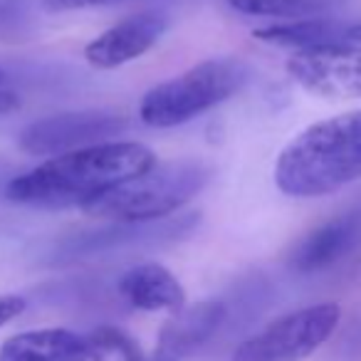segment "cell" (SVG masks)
<instances>
[{
  "label": "cell",
  "instance_id": "cell-1",
  "mask_svg": "<svg viewBox=\"0 0 361 361\" xmlns=\"http://www.w3.org/2000/svg\"><path fill=\"white\" fill-rule=\"evenodd\" d=\"M156 164V154L139 141L97 144L45 159L35 169L11 178L6 198L35 208H82Z\"/></svg>",
  "mask_w": 361,
  "mask_h": 361
},
{
  "label": "cell",
  "instance_id": "cell-2",
  "mask_svg": "<svg viewBox=\"0 0 361 361\" xmlns=\"http://www.w3.org/2000/svg\"><path fill=\"white\" fill-rule=\"evenodd\" d=\"M361 178V109L302 129L275 164V183L290 198H324Z\"/></svg>",
  "mask_w": 361,
  "mask_h": 361
},
{
  "label": "cell",
  "instance_id": "cell-3",
  "mask_svg": "<svg viewBox=\"0 0 361 361\" xmlns=\"http://www.w3.org/2000/svg\"><path fill=\"white\" fill-rule=\"evenodd\" d=\"M213 171L201 159H173L151 166L141 176L124 180L97 196L80 211L90 218L119 226H144L171 216L191 203L208 186Z\"/></svg>",
  "mask_w": 361,
  "mask_h": 361
},
{
  "label": "cell",
  "instance_id": "cell-4",
  "mask_svg": "<svg viewBox=\"0 0 361 361\" xmlns=\"http://www.w3.org/2000/svg\"><path fill=\"white\" fill-rule=\"evenodd\" d=\"M250 67L238 57H211L173 80L151 87L139 104L141 124L173 129L233 99L250 82Z\"/></svg>",
  "mask_w": 361,
  "mask_h": 361
},
{
  "label": "cell",
  "instance_id": "cell-5",
  "mask_svg": "<svg viewBox=\"0 0 361 361\" xmlns=\"http://www.w3.org/2000/svg\"><path fill=\"white\" fill-rule=\"evenodd\" d=\"M341 310L334 302L312 305L270 322L233 351L231 361H300L314 354L336 331Z\"/></svg>",
  "mask_w": 361,
  "mask_h": 361
},
{
  "label": "cell",
  "instance_id": "cell-6",
  "mask_svg": "<svg viewBox=\"0 0 361 361\" xmlns=\"http://www.w3.org/2000/svg\"><path fill=\"white\" fill-rule=\"evenodd\" d=\"M129 129V119L109 109L60 111L35 119L18 134L20 151L30 156H62L70 151L90 149L97 144L116 141Z\"/></svg>",
  "mask_w": 361,
  "mask_h": 361
},
{
  "label": "cell",
  "instance_id": "cell-7",
  "mask_svg": "<svg viewBox=\"0 0 361 361\" xmlns=\"http://www.w3.org/2000/svg\"><path fill=\"white\" fill-rule=\"evenodd\" d=\"M287 75L305 92L324 99L361 97V45L300 50L287 60Z\"/></svg>",
  "mask_w": 361,
  "mask_h": 361
},
{
  "label": "cell",
  "instance_id": "cell-8",
  "mask_svg": "<svg viewBox=\"0 0 361 361\" xmlns=\"http://www.w3.org/2000/svg\"><path fill=\"white\" fill-rule=\"evenodd\" d=\"M166 27H169V18L156 11L124 18L92 42H87V65H92L94 70H116L121 65H129L161 40Z\"/></svg>",
  "mask_w": 361,
  "mask_h": 361
},
{
  "label": "cell",
  "instance_id": "cell-9",
  "mask_svg": "<svg viewBox=\"0 0 361 361\" xmlns=\"http://www.w3.org/2000/svg\"><path fill=\"white\" fill-rule=\"evenodd\" d=\"M109 351L92 334L70 329H35L0 346V361H106Z\"/></svg>",
  "mask_w": 361,
  "mask_h": 361
},
{
  "label": "cell",
  "instance_id": "cell-10",
  "mask_svg": "<svg viewBox=\"0 0 361 361\" xmlns=\"http://www.w3.org/2000/svg\"><path fill=\"white\" fill-rule=\"evenodd\" d=\"M361 238V213H346L310 231L290 252V267L300 275H314L346 257Z\"/></svg>",
  "mask_w": 361,
  "mask_h": 361
},
{
  "label": "cell",
  "instance_id": "cell-11",
  "mask_svg": "<svg viewBox=\"0 0 361 361\" xmlns=\"http://www.w3.org/2000/svg\"><path fill=\"white\" fill-rule=\"evenodd\" d=\"M226 305L216 300L198 302L193 307H183L176 312L173 319L166 322L159 334L156 361H183L196 349H201L226 322Z\"/></svg>",
  "mask_w": 361,
  "mask_h": 361
},
{
  "label": "cell",
  "instance_id": "cell-12",
  "mask_svg": "<svg viewBox=\"0 0 361 361\" xmlns=\"http://www.w3.org/2000/svg\"><path fill=\"white\" fill-rule=\"evenodd\" d=\"M119 295L144 312H180L186 307V290L169 267L141 262L121 275Z\"/></svg>",
  "mask_w": 361,
  "mask_h": 361
},
{
  "label": "cell",
  "instance_id": "cell-13",
  "mask_svg": "<svg viewBox=\"0 0 361 361\" xmlns=\"http://www.w3.org/2000/svg\"><path fill=\"white\" fill-rule=\"evenodd\" d=\"M252 37L265 45L290 47L295 52L329 45H354V20L331 16L297 23H275V25L252 30Z\"/></svg>",
  "mask_w": 361,
  "mask_h": 361
},
{
  "label": "cell",
  "instance_id": "cell-14",
  "mask_svg": "<svg viewBox=\"0 0 361 361\" xmlns=\"http://www.w3.org/2000/svg\"><path fill=\"white\" fill-rule=\"evenodd\" d=\"M349 3L351 0H228V6L240 16L277 18L282 23L331 18Z\"/></svg>",
  "mask_w": 361,
  "mask_h": 361
},
{
  "label": "cell",
  "instance_id": "cell-15",
  "mask_svg": "<svg viewBox=\"0 0 361 361\" xmlns=\"http://www.w3.org/2000/svg\"><path fill=\"white\" fill-rule=\"evenodd\" d=\"M92 336H94V339L99 341L109 354L111 351H119L124 361H156L154 356L149 359V356L141 354V349L136 346V341L131 339L129 334H124L121 329H114V326H99L97 331H92Z\"/></svg>",
  "mask_w": 361,
  "mask_h": 361
},
{
  "label": "cell",
  "instance_id": "cell-16",
  "mask_svg": "<svg viewBox=\"0 0 361 361\" xmlns=\"http://www.w3.org/2000/svg\"><path fill=\"white\" fill-rule=\"evenodd\" d=\"M116 0H42V8L47 13H72V11H87V8H102L111 6Z\"/></svg>",
  "mask_w": 361,
  "mask_h": 361
},
{
  "label": "cell",
  "instance_id": "cell-17",
  "mask_svg": "<svg viewBox=\"0 0 361 361\" xmlns=\"http://www.w3.org/2000/svg\"><path fill=\"white\" fill-rule=\"evenodd\" d=\"M23 312H25V300L20 295H0V326H6Z\"/></svg>",
  "mask_w": 361,
  "mask_h": 361
},
{
  "label": "cell",
  "instance_id": "cell-18",
  "mask_svg": "<svg viewBox=\"0 0 361 361\" xmlns=\"http://www.w3.org/2000/svg\"><path fill=\"white\" fill-rule=\"evenodd\" d=\"M18 106H20V99H18V94H13V92H8V90H0V116L13 114Z\"/></svg>",
  "mask_w": 361,
  "mask_h": 361
},
{
  "label": "cell",
  "instance_id": "cell-19",
  "mask_svg": "<svg viewBox=\"0 0 361 361\" xmlns=\"http://www.w3.org/2000/svg\"><path fill=\"white\" fill-rule=\"evenodd\" d=\"M354 45H361V18L354 20Z\"/></svg>",
  "mask_w": 361,
  "mask_h": 361
},
{
  "label": "cell",
  "instance_id": "cell-20",
  "mask_svg": "<svg viewBox=\"0 0 361 361\" xmlns=\"http://www.w3.org/2000/svg\"><path fill=\"white\" fill-rule=\"evenodd\" d=\"M6 82H8V75L3 70H0V90H3V85H6Z\"/></svg>",
  "mask_w": 361,
  "mask_h": 361
}]
</instances>
